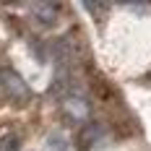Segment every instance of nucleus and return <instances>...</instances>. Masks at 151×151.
Returning a JSON list of instances; mask_svg holds the SVG:
<instances>
[{"label":"nucleus","mask_w":151,"mask_h":151,"mask_svg":"<svg viewBox=\"0 0 151 151\" xmlns=\"http://www.w3.org/2000/svg\"><path fill=\"white\" fill-rule=\"evenodd\" d=\"M0 83H3V89H5V94L11 99H29V94H31L29 86H26V81L16 73L13 68L0 70Z\"/></svg>","instance_id":"nucleus-1"},{"label":"nucleus","mask_w":151,"mask_h":151,"mask_svg":"<svg viewBox=\"0 0 151 151\" xmlns=\"http://www.w3.org/2000/svg\"><path fill=\"white\" fill-rule=\"evenodd\" d=\"M65 109H68V115H70V120H73V122H81V120L89 117V102H86L81 94L68 96V99H65Z\"/></svg>","instance_id":"nucleus-2"},{"label":"nucleus","mask_w":151,"mask_h":151,"mask_svg":"<svg viewBox=\"0 0 151 151\" xmlns=\"http://www.w3.org/2000/svg\"><path fill=\"white\" fill-rule=\"evenodd\" d=\"M31 16H37L47 26H52L60 16V5L58 3H37V5H31Z\"/></svg>","instance_id":"nucleus-3"},{"label":"nucleus","mask_w":151,"mask_h":151,"mask_svg":"<svg viewBox=\"0 0 151 151\" xmlns=\"http://www.w3.org/2000/svg\"><path fill=\"white\" fill-rule=\"evenodd\" d=\"M50 55H52V60H55V63L65 65V63L73 58V47H70V42L63 37V39H55V42H50Z\"/></svg>","instance_id":"nucleus-4"},{"label":"nucleus","mask_w":151,"mask_h":151,"mask_svg":"<svg viewBox=\"0 0 151 151\" xmlns=\"http://www.w3.org/2000/svg\"><path fill=\"white\" fill-rule=\"evenodd\" d=\"M99 133H102V128H99V125H86V128L81 130V146H83V149H89L91 141H96V138H99Z\"/></svg>","instance_id":"nucleus-5"},{"label":"nucleus","mask_w":151,"mask_h":151,"mask_svg":"<svg viewBox=\"0 0 151 151\" xmlns=\"http://www.w3.org/2000/svg\"><path fill=\"white\" fill-rule=\"evenodd\" d=\"M18 141H21L18 136H8L3 141V151H18Z\"/></svg>","instance_id":"nucleus-6"},{"label":"nucleus","mask_w":151,"mask_h":151,"mask_svg":"<svg viewBox=\"0 0 151 151\" xmlns=\"http://www.w3.org/2000/svg\"><path fill=\"white\" fill-rule=\"evenodd\" d=\"M83 5H86L89 13H102V11H104V5H94V3H83Z\"/></svg>","instance_id":"nucleus-7"}]
</instances>
